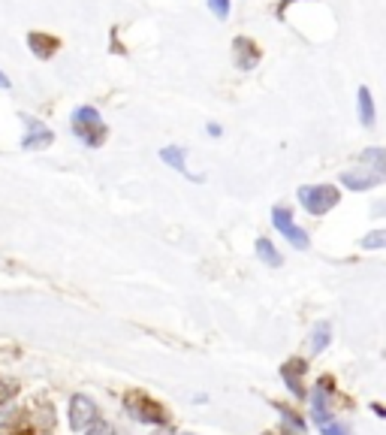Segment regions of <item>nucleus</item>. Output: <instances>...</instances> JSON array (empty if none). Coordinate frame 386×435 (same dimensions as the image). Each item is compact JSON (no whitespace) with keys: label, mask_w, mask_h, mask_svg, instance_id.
<instances>
[{"label":"nucleus","mask_w":386,"mask_h":435,"mask_svg":"<svg viewBox=\"0 0 386 435\" xmlns=\"http://www.w3.org/2000/svg\"><path fill=\"white\" fill-rule=\"evenodd\" d=\"M70 127H73V137L82 139L88 149H100L109 137L106 121L94 106H76L73 115H70Z\"/></svg>","instance_id":"obj_1"},{"label":"nucleus","mask_w":386,"mask_h":435,"mask_svg":"<svg viewBox=\"0 0 386 435\" xmlns=\"http://www.w3.org/2000/svg\"><path fill=\"white\" fill-rule=\"evenodd\" d=\"M296 197H299L302 209L314 218L326 215V211H332L338 203H341V191H338L335 185H302L296 191Z\"/></svg>","instance_id":"obj_2"},{"label":"nucleus","mask_w":386,"mask_h":435,"mask_svg":"<svg viewBox=\"0 0 386 435\" xmlns=\"http://www.w3.org/2000/svg\"><path fill=\"white\" fill-rule=\"evenodd\" d=\"M271 224H275V230L293 245V248H299V251L308 248V233H305V230L296 224V221H293V211H290V209H283V206H275V209H271Z\"/></svg>","instance_id":"obj_3"},{"label":"nucleus","mask_w":386,"mask_h":435,"mask_svg":"<svg viewBox=\"0 0 386 435\" xmlns=\"http://www.w3.org/2000/svg\"><path fill=\"white\" fill-rule=\"evenodd\" d=\"M124 405H127L130 414H133L136 420H142V423H151V427H163V423H166L163 405H157L154 399L142 396V393H130L127 399H124Z\"/></svg>","instance_id":"obj_4"},{"label":"nucleus","mask_w":386,"mask_h":435,"mask_svg":"<svg viewBox=\"0 0 386 435\" xmlns=\"http://www.w3.org/2000/svg\"><path fill=\"white\" fill-rule=\"evenodd\" d=\"M97 420H100L97 402H94L90 396H85V393H76V396L70 399V427H73L76 432H85L88 427H94Z\"/></svg>","instance_id":"obj_5"},{"label":"nucleus","mask_w":386,"mask_h":435,"mask_svg":"<svg viewBox=\"0 0 386 435\" xmlns=\"http://www.w3.org/2000/svg\"><path fill=\"white\" fill-rule=\"evenodd\" d=\"M21 121H25V137H21V149L25 151L49 149V145L54 142V133H52V127L45 124V121L33 118V115H21Z\"/></svg>","instance_id":"obj_6"},{"label":"nucleus","mask_w":386,"mask_h":435,"mask_svg":"<svg viewBox=\"0 0 386 435\" xmlns=\"http://www.w3.org/2000/svg\"><path fill=\"white\" fill-rule=\"evenodd\" d=\"M233 49H235V64H238V70H242V73L254 70V66L259 64V58H263V52L257 49V42L247 40V37H235Z\"/></svg>","instance_id":"obj_7"},{"label":"nucleus","mask_w":386,"mask_h":435,"mask_svg":"<svg viewBox=\"0 0 386 435\" xmlns=\"http://www.w3.org/2000/svg\"><path fill=\"white\" fill-rule=\"evenodd\" d=\"M28 49L37 54L40 61H49V58H54V52L61 49V40L52 37V33H42V30H30L28 33Z\"/></svg>","instance_id":"obj_8"},{"label":"nucleus","mask_w":386,"mask_h":435,"mask_svg":"<svg viewBox=\"0 0 386 435\" xmlns=\"http://www.w3.org/2000/svg\"><path fill=\"white\" fill-rule=\"evenodd\" d=\"M383 178L371 170H344L341 173V185L350 187V191H371V187H378Z\"/></svg>","instance_id":"obj_9"},{"label":"nucleus","mask_w":386,"mask_h":435,"mask_svg":"<svg viewBox=\"0 0 386 435\" xmlns=\"http://www.w3.org/2000/svg\"><path fill=\"white\" fill-rule=\"evenodd\" d=\"M160 161L172 166L175 173L193 178V182H202V175H193L187 170V149H185V145H166V149H160Z\"/></svg>","instance_id":"obj_10"},{"label":"nucleus","mask_w":386,"mask_h":435,"mask_svg":"<svg viewBox=\"0 0 386 435\" xmlns=\"http://www.w3.org/2000/svg\"><path fill=\"white\" fill-rule=\"evenodd\" d=\"M305 369H308L305 360H290V363L281 366V378L287 381V387L293 390V396H296V399H305V384H302Z\"/></svg>","instance_id":"obj_11"},{"label":"nucleus","mask_w":386,"mask_h":435,"mask_svg":"<svg viewBox=\"0 0 386 435\" xmlns=\"http://www.w3.org/2000/svg\"><path fill=\"white\" fill-rule=\"evenodd\" d=\"M356 112H359V121H362V127H374V118H378V109H374V97L365 85L356 91Z\"/></svg>","instance_id":"obj_12"},{"label":"nucleus","mask_w":386,"mask_h":435,"mask_svg":"<svg viewBox=\"0 0 386 435\" xmlns=\"http://www.w3.org/2000/svg\"><path fill=\"white\" fill-rule=\"evenodd\" d=\"M329 342H332V323L329 320H320V323H314V330H311V342H308V348L311 354H323L329 348Z\"/></svg>","instance_id":"obj_13"},{"label":"nucleus","mask_w":386,"mask_h":435,"mask_svg":"<svg viewBox=\"0 0 386 435\" xmlns=\"http://www.w3.org/2000/svg\"><path fill=\"white\" fill-rule=\"evenodd\" d=\"M254 248H257V257L259 260H263L266 266H271V269H278V266L283 263V257H281V251L275 248V242H271V239H257V245H254Z\"/></svg>","instance_id":"obj_14"},{"label":"nucleus","mask_w":386,"mask_h":435,"mask_svg":"<svg viewBox=\"0 0 386 435\" xmlns=\"http://www.w3.org/2000/svg\"><path fill=\"white\" fill-rule=\"evenodd\" d=\"M359 161L365 163L371 173H378L380 178H386V149H365L359 154Z\"/></svg>","instance_id":"obj_15"},{"label":"nucleus","mask_w":386,"mask_h":435,"mask_svg":"<svg viewBox=\"0 0 386 435\" xmlns=\"http://www.w3.org/2000/svg\"><path fill=\"white\" fill-rule=\"evenodd\" d=\"M362 248L365 251H378V248H386V230H371V233H365L362 236Z\"/></svg>","instance_id":"obj_16"},{"label":"nucleus","mask_w":386,"mask_h":435,"mask_svg":"<svg viewBox=\"0 0 386 435\" xmlns=\"http://www.w3.org/2000/svg\"><path fill=\"white\" fill-rule=\"evenodd\" d=\"M275 408L281 411L283 423H287V427H293V429H296V435H302V432H305V420H302L299 414H293V411H290V408H283V405H275Z\"/></svg>","instance_id":"obj_17"},{"label":"nucleus","mask_w":386,"mask_h":435,"mask_svg":"<svg viewBox=\"0 0 386 435\" xmlns=\"http://www.w3.org/2000/svg\"><path fill=\"white\" fill-rule=\"evenodd\" d=\"M16 393H18V384L13 381V378H4V375H0V405H6Z\"/></svg>","instance_id":"obj_18"},{"label":"nucleus","mask_w":386,"mask_h":435,"mask_svg":"<svg viewBox=\"0 0 386 435\" xmlns=\"http://www.w3.org/2000/svg\"><path fill=\"white\" fill-rule=\"evenodd\" d=\"M209 9L218 18H230V13H233V0H209Z\"/></svg>","instance_id":"obj_19"},{"label":"nucleus","mask_w":386,"mask_h":435,"mask_svg":"<svg viewBox=\"0 0 386 435\" xmlns=\"http://www.w3.org/2000/svg\"><path fill=\"white\" fill-rule=\"evenodd\" d=\"M85 435H112V427H109V423H103V420H97L94 427L85 429Z\"/></svg>","instance_id":"obj_20"},{"label":"nucleus","mask_w":386,"mask_h":435,"mask_svg":"<svg viewBox=\"0 0 386 435\" xmlns=\"http://www.w3.org/2000/svg\"><path fill=\"white\" fill-rule=\"evenodd\" d=\"M206 133H209V137H221L223 127L221 124H206Z\"/></svg>","instance_id":"obj_21"},{"label":"nucleus","mask_w":386,"mask_h":435,"mask_svg":"<svg viewBox=\"0 0 386 435\" xmlns=\"http://www.w3.org/2000/svg\"><path fill=\"white\" fill-rule=\"evenodd\" d=\"M6 88H13V82H9V76L0 70V91H6Z\"/></svg>","instance_id":"obj_22"},{"label":"nucleus","mask_w":386,"mask_h":435,"mask_svg":"<svg viewBox=\"0 0 386 435\" xmlns=\"http://www.w3.org/2000/svg\"><path fill=\"white\" fill-rule=\"evenodd\" d=\"M371 408H374V414H378V417H386V408H383V405H378V402H374Z\"/></svg>","instance_id":"obj_23"},{"label":"nucleus","mask_w":386,"mask_h":435,"mask_svg":"<svg viewBox=\"0 0 386 435\" xmlns=\"http://www.w3.org/2000/svg\"><path fill=\"white\" fill-rule=\"evenodd\" d=\"M13 435H33L30 429H18V432H13Z\"/></svg>","instance_id":"obj_24"}]
</instances>
